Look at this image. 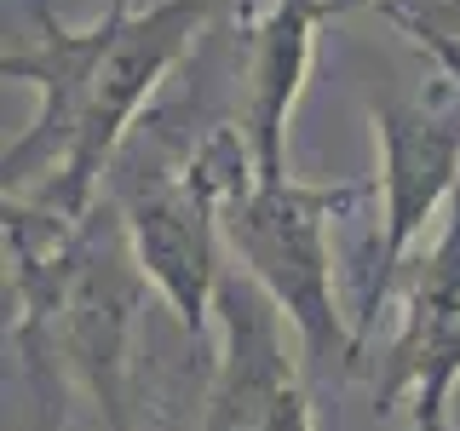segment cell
I'll use <instances>...</instances> for the list:
<instances>
[{
	"mask_svg": "<svg viewBox=\"0 0 460 431\" xmlns=\"http://www.w3.org/2000/svg\"><path fill=\"white\" fill-rule=\"evenodd\" d=\"M460 380V190L443 213L431 253L402 287V316L374 380V409H409V431H443Z\"/></svg>",
	"mask_w": 460,
	"mask_h": 431,
	"instance_id": "cell-5",
	"label": "cell"
},
{
	"mask_svg": "<svg viewBox=\"0 0 460 431\" xmlns=\"http://www.w3.org/2000/svg\"><path fill=\"white\" fill-rule=\"evenodd\" d=\"M363 201V184H305L259 179L219 207V236L236 253L242 277L270 294L311 363L357 368V334L334 299V219Z\"/></svg>",
	"mask_w": 460,
	"mask_h": 431,
	"instance_id": "cell-2",
	"label": "cell"
},
{
	"mask_svg": "<svg viewBox=\"0 0 460 431\" xmlns=\"http://www.w3.org/2000/svg\"><path fill=\"white\" fill-rule=\"evenodd\" d=\"M208 12L213 0H155L150 12H133V0H110L98 23L69 29L52 18L47 0H35L29 29L6 40L0 57V75L40 92L35 121L0 155L6 207H35L64 224L93 219L98 179L110 172L127 127L208 23Z\"/></svg>",
	"mask_w": 460,
	"mask_h": 431,
	"instance_id": "cell-1",
	"label": "cell"
},
{
	"mask_svg": "<svg viewBox=\"0 0 460 431\" xmlns=\"http://www.w3.org/2000/svg\"><path fill=\"white\" fill-rule=\"evenodd\" d=\"M328 18H334V0H277L253 29L242 133H248L259 179H288V121H294L305 75H311L316 29Z\"/></svg>",
	"mask_w": 460,
	"mask_h": 431,
	"instance_id": "cell-7",
	"label": "cell"
},
{
	"mask_svg": "<svg viewBox=\"0 0 460 431\" xmlns=\"http://www.w3.org/2000/svg\"><path fill=\"white\" fill-rule=\"evenodd\" d=\"M351 6H368V0H334V18H340V12H351Z\"/></svg>",
	"mask_w": 460,
	"mask_h": 431,
	"instance_id": "cell-9",
	"label": "cell"
},
{
	"mask_svg": "<svg viewBox=\"0 0 460 431\" xmlns=\"http://www.w3.org/2000/svg\"><path fill=\"white\" fill-rule=\"evenodd\" d=\"M431 23H438V18H431ZM438 29H443V23H438ZM449 35H455V29H449ZM455 47H460V35H455Z\"/></svg>",
	"mask_w": 460,
	"mask_h": 431,
	"instance_id": "cell-10",
	"label": "cell"
},
{
	"mask_svg": "<svg viewBox=\"0 0 460 431\" xmlns=\"http://www.w3.org/2000/svg\"><path fill=\"white\" fill-rule=\"evenodd\" d=\"M374 138H380V242L357 305V363L426 219L449 213L460 190V81L443 75L426 98H374Z\"/></svg>",
	"mask_w": 460,
	"mask_h": 431,
	"instance_id": "cell-3",
	"label": "cell"
},
{
	"mask_svg": "<svg viewBox=\"0 0 460 431\" xmlns=\"http://www.w3.org/2000/svg\"><path fill=\"white\" fill-rule=\"evenodd\" d=\"M380 12H385V18H392V23L402 29V35L414 40V47H426L431 57H438V69H443V75L460 81V47H455V35H449V29H438V23L426 18V12H402V6H392V0H385Z\"/></svg>",
	"mask_w": 460,
	"mask_h": 431,
	"instance_id": "cell-8",
	"label": "cell"
},
{
	"mask_svg": "<svg viewBox=\"0 0 460 431\" xmlns=\"http://www.w3.org/2000/svg\"><path fill=\"white\" fill-rule=\"evenodd\" d=\"M121 230L133 248L144 282L162 294V305L179 316L190 339L208 334L213 305H219V207L208 190H196L190 172H144L121 190Z\"/></svg>",
	"mask_w": 460,
	"mask_h": 431,
	"instance_id": "cell-6",
	"label": "cell"
},
{
	"mask_svg": "<svg viewBox=\"0 0 460 431\" xmlns=\"http://www.w3.org/2000/svg\"><path fill=\"white\" fill-rule=\"evenodd\" d=\"M213 322H219V356H213L201 431H316L305 368L288 345L294 322L270 305L265 287L242 270L225 277Z\"/></svg>",
	"mask_w": 460,
	"mask_h": 431,
	"instance_id": "cell-4",
	"label": "cell"
}]
</instances>
